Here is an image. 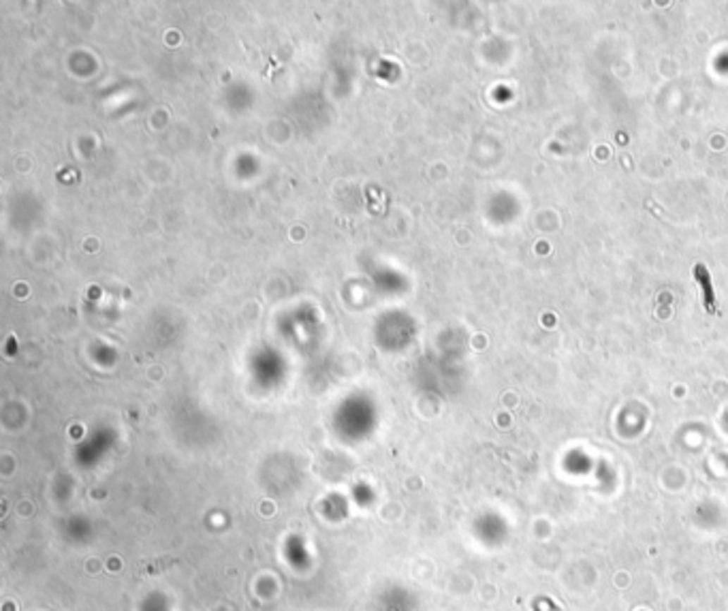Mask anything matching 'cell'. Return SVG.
<instances>
[{
    "instance_id": "6da1fadb",
    "label": "cell",
    "mask_w": 728,
    "mask_h": 611,
    "mask_svg": "<svg viewBox=\"0 0 728 611\" xmlns=\"http://www.w3.org/2000/svg\"><path fill=\"white\" fill-rule=\"evenodd\" d=\"M698 270H696V276L701 278V282H703V291H705V308L709 310V313H715V303H713V291H711V278L707 276V272H705V267L703 265H696Z\"/></svg>"
}]
</instances>
